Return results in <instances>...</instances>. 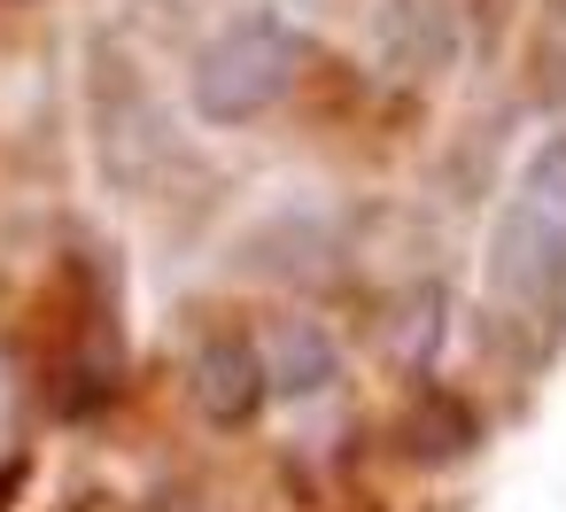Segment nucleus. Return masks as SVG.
Instances as JSON below:
<instances>
[{"instance_id": "1", "label": "nucleus", "mask_w": 566, "mask_h": 512, "mask_svg": "<svg viewBox=\"0 0 566 512\" xmlns=\"http://www.w3.org/2000/svg\"><path fill=\"white\" fill-rule=\"evenodd\" d=\"M489 295L512 318L566 311V133L527 156L489 233Z\"/></svg>"}, {"instance_id": "2", "label": "nucleus", "mask_w": 566, "mask_h": 512, "mask_svg": "<svg viewBox=\"0 0 566 512\" xmlns=\"http://www.w3.org/2000/svg\"><path fill=\"white\" fill-rule=\"evenodd\" d=\"M303 71H311V40L287 17H241L195 55L187 102L202 125H256L295 94Z\"/></svg>"}, {"instance_id": "3", "label": "nucleus", "mask_w": 566, "mask_h": 512, "mask_svg": "<svg viewBox=\"0 0 566 512\" xmlns=\"http://www.w3.org/2000/svg\"><path fill=\"white\" fill-rule=\"evenodd\" d=\"M187 388H195V411L210 427H249L264 411V396H272V365H264V349L249 334H210L195 349Z\"/></svg>"}, {"instance_id": "4", "label": "nucleus", "mask_w": 566, "mask_h": 512, "mask_svg": "<svg viewBox=\"0 0 566 512\" xmlns=\"http://www.w3.org/2000/svg\"><path fill=\"white\" fill-rule=\"evenodd\" d=\"M373 55L396 79H442L458 63V17L442 0H388L373 17Z\"/></svg>"}, {"instance_id": "5", "label": "nucleus", "mask_w": 566, "mask_h": 512, "mask_svg": "<svg viewBox=\"0 0 566 512\" xmlns=\"http://www.w3.org/2000/svg\"><path fill=\"white\" fill-rule=\"evenodd\" d=\"M264 365H272V396H318V388L342 380V349H334V334L318 318H287L272 334Z\"/></svg>"}, {"instance_id": "6", "label": "nucleus", "mask_w": 566, "mask_h": 512, "mask_svg": "<svg viewBox=\"0 0 566 512\" xmlns=\"http://www.w3.org/2000/svg\"><path fill=\"white\" fill-rule=\"evenodd\" d=\"M403 442H411V458H465V450L481 442V419H473L458 396H427V404L411 411Z\"/></svg>"}, {"instance_id": "7", "label": "nucleus", "mask_w": 566, "mask_h": 512, "mask_svg": "<svg viewBox=\"0 0 566 512\" xmlns=\"http://www.w3.org/2000/svg\"><path fill=\"white\" fill-rule=\"evenodd\" d=\"M0 419H9V357H0Z\"/></svg>"}]
</instances>
